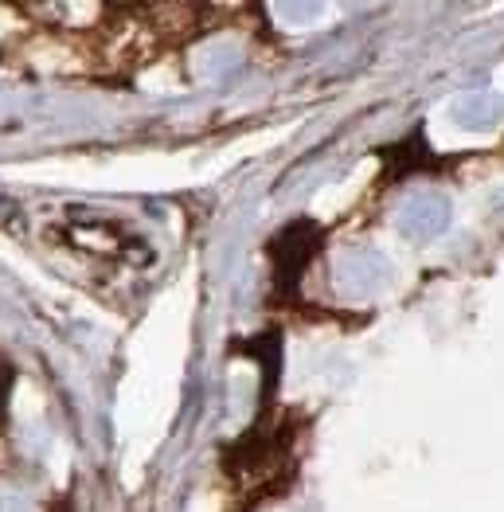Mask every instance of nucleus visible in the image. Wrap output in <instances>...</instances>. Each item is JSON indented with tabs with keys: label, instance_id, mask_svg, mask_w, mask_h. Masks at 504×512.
<instances>
[{
	"label": "nucleus",
	"instance_id": "1",
	"mask_svg": "<svg viewBox=\"0 0 504 512\" xmlns=\"http://www.w3.org/2000/svg\"><path fill=\"white\" fill-rule=\"evenodd\" d=\"M36 12V20L47 24L51 32H63V36H75L98 24V12H102V0H32L28 4Z\"/></svg>",
	"mask_w": 504,
	"mask_h": 512
}]
</instances>
